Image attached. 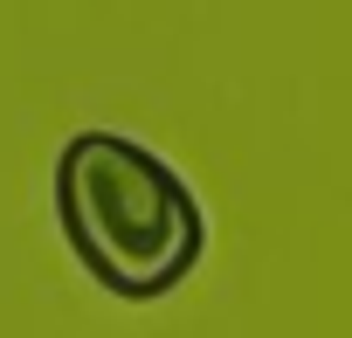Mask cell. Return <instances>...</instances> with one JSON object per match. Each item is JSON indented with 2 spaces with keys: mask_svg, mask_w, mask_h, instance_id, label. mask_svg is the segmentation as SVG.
Masks as SVG:
<instances>
[{
  "mask_svg": "<svg viewBox=\"0 0 352 338\" xmlns=\"http://www.w3.org/2000/svg\"><path fill=\"white\" fill-rule=\"evenodd\" d=\"M56 221L69 256L124 304L173 297L208 256V207L187 173L124 131H76L56 152Z\"/></svg>",
  "mask_w": 352,
  "mask_h": 338,
  "instance_id": "6da1fadb",
  "label": "cell"
}]
</instances>
